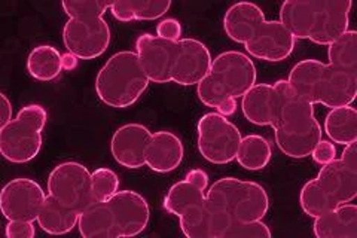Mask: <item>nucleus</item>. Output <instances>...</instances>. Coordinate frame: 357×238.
<instances>
[{"label": "nucleus", "mask_w": 357, "mask_h": 238, "mask_svg": "<svg viewBox=\"0 0 357 238\" xmlns=\"http://www.w3.org/2000/svg\"><path fill=\"white\" fill-rule=\"evenodd\" d=\"M27 70L36 81H54L63 72L61 54L51 45H39L27 57Z\"/></svg>", "instance_id": "nucleus-25"}, {"label": "nucleus", "mask_w": 357, "mask_h": 238, "mask_svg": "<svg viewBox=\"0 0 357 238\" xmlns=\"http://www.w3.org/2000/svg\"><path fill=\"white\" fill-rule=\"evenodd\" d=\"M76 64H77V59H76V57H75L73 54L67 52V54H63V55H61L63 70H72V69H75Z\"/></svg>", "instance_id": "nucleus-41"}, {"label": "nucleus", "mask_w": 357, "mask_h": 238, "mask_svg": "<svg viewBox=\"0 0 357 238\" xmlns=\"http://www.w3.org/2000/svg\"><path fill=\"white\" fill-rule=\"evenodd\" d=\"M151 209L136 191H118L103 200L93 201L79 213L77 230L84 238L136 237L148 228Z\"/></svg>", "instance_id": "nucleus-1"}, {"label": "nucleus", "mask_w": 357, "mask_h": 238, "mask_svg": "<svg viewBox=\"0 0 357 238\" xmlns=\"http://www.w3.org/2000/svg\"><path fill=\"white\" fill-rule=\"evenodd\" d=\"M328 47L329 64L349 72H357V33L354 30H347Z\"/></svg>", "instance_id": "nucleus-29"}, {"label": "nucleus", "mask_w": 357, "mask_h": 238, "mask_svg": "<svg viewBox=\"0 0 357 238\" xmlns=\"http://www.w3.org/2000/svg\"><path fill=\"white\" fill-rule=\"evenodd\" d=\"M294 91L310 101L333 109L351 105L357 96V72H349L319 60L296 63L287 77Z\"/></svg>", "instance_id": "nucleus-3"}, {"label": "nucleus", "mask_w": 357, "mask_h": 238, "mask_svg": "<svg viewBox=\"0 0 357 238\" xmlns=\"http://www.w3.org/2000/svg\"><path fill=\"white\" fill-rule=\"evenodd\" d=\"M311 158L316 164L325 165L337 158V147L329 140H320L311 151Z\"/></svg>", "instance_id": "nucleus-35"}, {"label": "nucleus", "mask_w": 357, "mask_h": 238, "mask_svg": "<svg viewBox=\"0 0 357 238\" xmlns=\"http://www.w3.org/2000/svg\"><path fill=\"white\" fill-rule=\"evenodd\" d=\"M271 231L261 221L231 222L222 238H271Z\"/></svg>", "instance_id": "nucleus-33"}, {"label": "nucleus", "mask_w": 357, "mask_h": 238, "mask_svg": "<svg viewBox=\"0 0 357 238\" xmlns=\"http://www.w3.org/2000/svg\"><path fill=\"white\" fill-rule=\"evenodd\" d=\"M10 119H13V103L3 93H0V131Z\"/></svg>", "instance_id": "nucleus-39"}, {"label": "nucleus", "mask_w": 357, "mask_h": 238, "mask_svg": "<svg viewBox=\"0 0 357 238\" xmlns=\"http://www.w3.org/2000/svg\"><path fill=\"white\" fill-rule=\"evenodd\" d=\"M134 20L153 21L164 17L173 0H127Z\"/></svg>", "instance_id": "nucleus-32"}, {"label": "nucleus", "mask_w": 357, "mask_h": 238, "mask_svg": "<svg viewBox=\"0 0 357 238\" xmlns=\"http://www.w3.org/2000/svg\"><path fill=\"white\" fill-rule=\"evenodd\" d=\"M79 211L66 207L60 201L47 195L38 216L40 230L51 235H64L73 231L77 226Z\"/></svg>", "instance_id": "nucleus-22"}, {"label": "nucleus", "mask_w": 357, "mask_h": 238, "mask_svg": "<svg viewBox=\"0 0 357 238\" xmlns=\"http://www.w3.org/2000/svg\"><path fill=\"white\" fill-rule=\"evenodd\" d=\"M151 134L146 126L137 122L119 127L110 140V152L114 160L130 170L144 167V152H146Z\"/></svg>", "instance_id": "nucleus-17"}, {"label": "nucleus", "mask_w": 357, "mask_h": 238, "mask_svg": "<svg viewBox=\"0 0 357 238\" xmlns=\"http://www.w3.org/2000/svg\"><path fill=\"white\" fill-rule=\"evenodd\" d=\"M244 118L253 126L274 127L278 115V93L271 84H255L241 97Z\"/></svg>", "instance_id": "nucleus-19"}, {"label": "nucleus", "mask_w": 357, "mask_h": 238, "mask_svg": "<svg viewBox=\"0 0 357 238\" xmlns=\"http://www.w3.org/2000/svg\"><path fill=\"white\" fill-rule=\"evenodd\" d=\"M271 144L259 134H249L241 139L236 161L249 172H259L271 161Z\"/></svg>", "instance_id": "nucleus-26"}, {"label": "nucleus", "mask_w": 357, "mask_h": 238, "mask_svg": "<svg viewBox=\"0 0 357 238\" xmlns=\"http://www.w3.org/2000/svg\"><path fill=\"white\" fill-rule=\"evenodd\" d=\"M264 20L265 14L258 5L238 2L234 3L223 17V30L231 40L244 45Z\"/></svg>", "instance_id": "nucleus-21"}, {"label": "nucleus", "mask_w": 357, "mask_h": 238, "mask_svg": "<svg viewBox=\"0 0 357 238\" xmlns=\"http://www.w3.org/2000/svg\"><path fill=\"white\" fill-rule=\"evenodd\" d=\"M311 2L314 26L308 39L312 43L328 47L349 30L353 0H311Z\"/></svg>", "instance_id": "nucleus-14"}, {"label": "nucleus", "mask_w": 357, "mask_h": 238, "mask_svg": "<svg viewBox=\"0 0 357 238\" xmlns=\"http://www.w3.org/2000/svg\"><path fill=\"white\" fill-rule=\"evenodd\" d=\"M116 0H61L66 15L73 17H103Z\"/></svg>", "instance_id": "nucleus-30"}, {"label": "nucleus", "mask_w": 357, "mask_h": 238, "mask_svg": "<svg viewBox=\"0 0 357 238\" xmlns=\"http://www.w3.org/2000/svg\"><path fill=\"white\" fill-rule=\"evenodd\" d=\"M176 42L146 33L136 40V54L151 82H172V67Z\"/></svg>", "instance_id": "nucleus-16"}, {"label": "nucleus", "mask_w": 357, "mask_h": 238, "mask_svg": "<svg viewBox=\"0 0 357 238\" xmlns=\"http://www.w3.org/2000/svg\"><path fill=\"white\" fill-rule=\"evenodd\" d=\"M48 112L40 105H27L0 131V155L13 164H26L42 149V131L47 126Z\"/></svg>", "instance_id": "nucleus-7"}, {"label": "nucleus", "mask_w": 357, "mask_h": 238, "mask_svg": "<svg viewBox=\"0 0 357 238\" xmlns=\"http://www.w3.org/2000/svg\"><path fill=\"white\" fill-rule=\"evenodd\" d=\"M156 36L177 42L182 39V24L176 18H165L156 26Z\"/></svg>", "instance_id": "nucleus-34"}, {"label": "nucleus", "mask_w": 357, "mask_h": 238, "mask_svg": "<svg viewBox=\"0 0 357 238\" xmlns=\"http://www.w3.org/2000/svg\"><path fill=\"white\" fill-rule=\"evenodd\" d=\"M91 191L94 201H103L119 191L118 174L107 167L97 168L91 173Z\"/></svg>", "instance_id": "nucleus-31"}, {"label": "nucleus", "mask_w": 357, "mask_h": 238, "mask_svg": "<svg viewBox=\"0 0 357 238\" xmlns=\"http://www.w3.org/2000/svg\"><path fill=\"white\" fill-rule=\"evenodd\" d=\"M211 54L206 45L192 39L182 38L176 42L174 60L172 67V82L182 87L197 85L211 66Z\"/></svg>", "instance_id": "nucleus-15"}, {"label": "nucleus", "mask_w": 357, "mask_h": 238, "mask_svg": "<svg viewBox=\"0 0 357 238\" xmlns=\"http://www.w3.org/2000/svg\"><path fill=\"white\" fill-rule=\"evenodd\" d=\"M278 93V115L274 124L277 147L286 156L303 160L321 140V126L314 117V105L298 96L286 79L274 84Z\"/></svg>", "instance_id": "nucleus-2"}, {"label": "nucleus", "mask_w": 357, "mask_h": 238, "mask_svg": "<svg viewBox=\"0 0 357 238\" xmlns=\"http://www.w3.org/2000/svg\"><path fill=\"white\" fill-rule=\"evenodd\" d=\"M295 38L280 21L264 20L252 38L244 43L250 57L264 61L278 63L286 60L295 48Z\"/></svg>", "instance_id": "nucleus-13"}, {"label": "nucleus", "mask_w": 357, "mask_h": 238, "mask_svg": "<svg viewBox=\"0 0 357 238\" xmlns=\"http://www.w3.org/2000/svg\"><path fill=\"white\" fill-rule=\"evenodd\" d=\"M110 27L103 17H73L63 29L67 52L79 60H94L110 45Z\"/></svg>", "instance_id": "nucleus-10"}, {"label": "nucleus", "mask_w": 357, "mask_h": 238, "mask_svg": "<svg viewBox=\"0 0 357 238\" xmlns=\"http://www.w3.org/2000/svg\"><path fill=\"white\" fill-rule=\"evenodd\" d=\"M216 110H218V113H220V115H223V117H231L237 110V100L236 98L223 100L222 103H219Z\"/></svg>", "instance_id": "nucleus-40"}, {"label": "nucleus", "mask_w": 357, "mask_h": 238, "mask_svg": "<svg viewBox=\"0 0 357 238\" xmlns=\"http://www.w3.org/2000/svg\"><path fill=\"white\" fill-rule=\"evenodd\" d=\"M197 144L206 161L225 165L236 160L243 135L228 117L218 112H208L201 117L197 126Z\"/></svg>", "instance_id": "nucleus-8"}, {"label": "nucleus", "mask_w": 357, "mask_h": 238, "mask_svg": "<svg viewBox=\"0 0 357 238\" xmlns=\"http://www.w3.org/2000/svg\"><path fill=\"white\" fill-rule=\"evenodd\" d=\"M317 182L338 204L357 197V142L345 146L341 158L321 165Z\"/></svg>", "instance_id": "nucleus-12"}, {"label": "nucleus", "mask_w": 357, "mask_h": 238, "mask_svg": "<svg viewBox=\"0 0 357 238\" xmlns=\"http://www.w3.org/2000/svg\"><path fill=\"white\" fill-rule=\"evenodd\" d=\"M299 204L301 209L310 218H319L323 213L332 210L333 207L338 206V202L335 201L328 192L320 186L317 179H311L301 189L299 194Z\"/></svg>", "instance_id": "nucleus-28"}, {"label": "nucleus", "mask_w": 357, "mask_h": 238, "mask_svg": "<svg viewBox=\"0 0 357 238\" xmlns=\"http://www.w3.org/2000/svg\"><path fill=\"white\" fill-rule=\"evenodd\" d=\"M206 201V191L195 186L189 180L174 184L164 198V209L174 216H181L186 210L199 206Z\"/></svg>", "instance_id": "nucleus-27"}, {"label": "nucleus", "mask_w": 357, "mask_h": 238, "mask_svg": "<svg viewBox=\"0 0 357 238\" xmlns=\"http://www.w3.org/2000/svg\"><path fill=\"white\" fill-rule=\"evenodd\" d=\"M312 231L319 238H357V206L353 201L338 204L314 218Z\"/></svg>", "instance_id": "nucleus-20"}, {"label": "nucleus", "mask_w": 357, "mask_h": 238, "mask_svg": "<svg viewBox=\"0 0 357 238\" xmlns=\"http://www.w3.org/2000/svg\"><path fill=\"white\" fill-rule=\"evenodd\" d=\"M110 13L118 21H122V22L134 21V17L127 0H116V2L110 6Z\"/></svg>", "instance_id": "nucleus-37"}, {"label": "nucleus", "mask_w": 357, "mask_h": 238, "mask_svg": "<svg viewBox=\"0 0 357 238\" xmlns=\"http://www.w3.org/2000/svg\"><path fill=\"white\" fill-rule=\"evenodd\" d=\"M325 133L342 146L357 142V110L351 105L331 109L325 118Z\"/></svg>", "instance_id": "nucleus-23"}, {"label": "nucleus", "mask_w": 357, "mask_h": 238, "mask_svg": "<svg viewBox=\"0 0 357 238\" xmlns=\"http://www.w3.org/2000/svg\"><path fill=\"white\" fill-rule=\"evenodd\" d=\"M256 67L249 55L225 51L211 60L208 73L197 84V94L207 107H218L227 98H241L256 84Z\"/></svg>", "instance_id": "nucleus-4"}, {"label": "nucleus", "mask_w": 357, "mask_h": 238, "mask_svg": "<svg viewBox=\"0 0 357 238\" xmlns=\"http://www.w3.org/2000/svg\"><path fill=\"white\" fill-rule=\"evenodd\" d=\"M183 155V143L174 133L155 131L144 152V165L155 173H170L182 164Z\"/></svg>", "instance_id": "nucleus-18"}, {"label": "nucleus", "mask_w": 357, "mask_h": 238, "mask_svg": "<svg viewBox=\"0 0 357 238\" xmlns=\"http://www.w3.org/2000/svg\"><path fill=\"white\" fill-rule=\"evenodd\" d=\"M47 194L33 179L17 177L0 191V213L6 221L36 222Z\"/></svg>", "instance_id": "nucleus-11"}, {"label": "nucleus", "mask_w": 357, "mask_h": 238, "mask_svg": "<svg viewBox=\"0 0 357 238\" xmlns=\"http://www.w3.org/2000/svg\"><path fill=\"white\" fill-rule=\"evenodd\" d=\"M280 22L295 39H308L314 26L311 0H284L280 8Z\"/></svg>", "instance_id": "nucleus-24"}, {"label": "nucleus", "mask_w": 357, "mask_h": 238, "mask_svg": "<svg viewBox=\"0 0 357 238\" xmlns=\"http://www.w3.org/2000/svg\"><path fill=\"white\" fill-rule=\"evenodd\" d=\"M185 179L203 191H207V188H208V174L201 168H194V170H191V172H188Z\"/></svg>", "instance_id": "nucleus-38"}, {"label": "nucleus", "mask_w": 357, "mask_h": 238, "mask_svg": "<svg viewBox=\"0 0 357 238\" xmlns=\"http://www.w3.org/2000/svg\"><path fill=\"white\" fill-rule=\"evenodd\" d=\"M48 195L81 213L94 201L91 172L76 161L59 164L48 176Z\"/></svg>", "instance_id": "nucleus-9"}, {"label": "nucleus", "mask_w": 357, "mask_h": 238, "mask_svg": "<svg viewBox=\"0 0 357 238\" xmlns=\"http://www.w3.org/2000/svg\"><path fill=\"white\" fill-rule=\"evenodd\" d=\"M5 234L9 238H33L36 235V228L29 221H8Z\"/></svg>", "instance_id": "nucleus-36"}, {"label": "nucleus", "mask_w": 357, "mask_h": 238, "mask_svg": "<svg viewBox=\"0 0 357 238\" xmlns=\"http://www.w3.org/2000/svg\"><path fill=\"white\" fill-rule=\"evenodd\" d=\"M149 82L137 54L119 51L100 69L96 77V93L109 107L127 109L143 96Z\"/></svg>", "instance_id": "nucleus-5"}, {"label": "nucleus", "mask_w": 357, "mask_h": 238, "mask_svg": "<svg viewBox=\"0 0 357 238\" xmlns=\"http://www.w3.org/2000/svg\"><path fill=\"white\" fill-rule=\"evenodd\" d=\"M206 202L227 214L231 222L261 221L270 209V198L262 185L236 177L216 180L206 192Z\"/></svg>", "instance_id": "nucleus-6"}]
</instances>
